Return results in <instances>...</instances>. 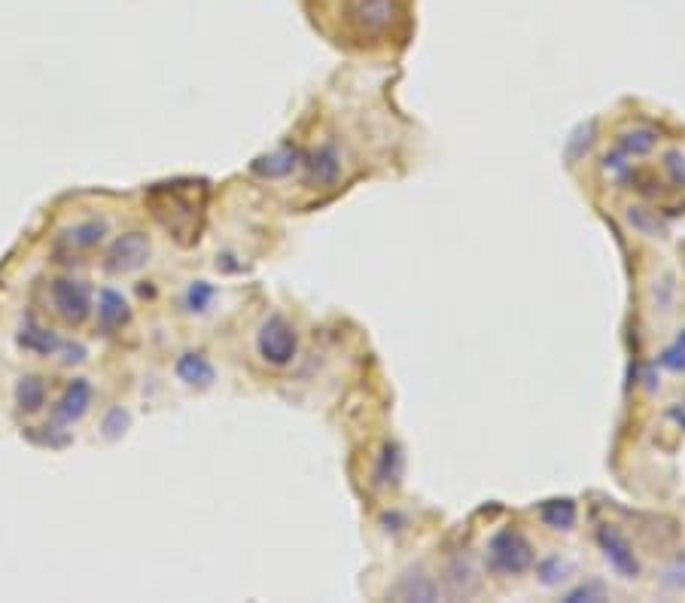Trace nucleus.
Instances as JSON below:
<instances>
[{"instance_id": "obj_1", "label": "nucleus", "mask_w": 685, "mask_h": 603, "mask_svg": "<svg viewBox=\"0 0 685 603\" xmlns=\"http://www.w3.org/2000/svg\"><path fill=\"white\" fill-rule=\"evenodd\" d=\"M204 189L201 180H174V183H159L150 189L147 201L153 208V217L183 244L195 241L201 232L204 220Z\"/></svg>"}, {"instance_id": "obj_2", "label": "nucleus", "mask_w": 685, "mask_h": 603, "mask_svg": "<svg viewBox=\"0 0 685 603\" xmlns=\"http://www.w3.org/2000/svg\"><path fill=\"white\" fill-rule=\"evenodd\" d=\"M256 354L262 357V363L284 369L296 360L299 354V332L296 326L284 317V314H268L259 323L256 332Z\"/></svg>"}, {"instance_id": "obj_3", "label": "nucleus", "mask_w": 685, "mask_h": 603, "mask_svg": "<svg viewBox=\"0 0 685 603\" xmlns=\"http://www.w3.org/2000/svg\"><path fill=\"white\" fill-rule=\"evenodd\" d=\"M485 561L500 576H521L533 567V546L521 530H497L488 540Z\"/></svg>"}, {"instance_id": "obj_4", "label": "nucleus", "mask_w": 685, "mask_h": 603, "mask_svg": "<svg viewBox=\"0 0 685 603\" xmlns=\"http://www.w3.org/2000/svg\"><path fill=\"white\" fill-rule=\"evenodd\" d=\"M49 302L64 326H83L92 314V287L80 278H55L49 284Z\"/></svg>"}, {"instance_id": "obj_5", "label": "nucleus", "mask_w": 685, "mask_h": 603, "mask_svg": "<svg viewBox=\"0 0 685 603\" xmlns=\"http://www.w3.org/2000/svg\"><path fill=\"white\" fill-rule=\"evenodd\" d=\"M399 0H345V19L360 37H381L399 19Z\"/></svg>"}, {"instance_id": "obj_6", "label": "nucleus", "mask_w": 685, "mask_h": 603, "mask_svg": "<svg viewBox=\"0 0 685 603\" xmlns=\"http://www.w3.org/2000/svg\"><path fill=\"white\" fill-rule=\"evenodd\" d=\"M150 253H153V244L144 232H125L110 244V250L104 256V272L113 278L134 275L150 262Z\"/></svg>"}, {"instance_id": "obj_7", "label": "nucleus", "mask_w": 685, "mask_h": 603, "mask_svg": "<svg viewBox=\"0 0 685 603\" xmlns=\"http://www.w3.org/2000/svg\"><path fill=\"white\" fill-rule=\"evenodd\" d=\"M597 546H600L606 564L619 576H625V579H637L640 576V561H637L634 546L628 543V536L622 530H615L612 524L597 527Z\"/></svg>"}, {"instance_id": "obj_8", "label": "nucleus", "mask_w": 685, "mask_h": 603, "mask_svg": "<svg viewBox=\"0 0 685 603\" xmlns=\"http://www.w3.org/2000/svg\"><path fill=\"white\" fill-rule=\"evenodd\" d=\"M89 406H92V384L86 378H77L67 384V390L55 402L52 418H55V424H74L89 412Z\"/></svg>"}, {"instance_id": "obj_9", "label": "nucleus", "mask_w": 685, "mask_h": 603, "mask_svg": "<svg viewBox=\"0 0 685 603\" xmlns=\"http://www.w3.org/2000/svg\"><path fill=\"white\" fill-rule=\"evenodd\" d=\"M305 171L308 180L317 186H332L341 174V156L335 150V144H320L317 150H311L305 156Z\"/></svg>"}, {"instance_id": "obj_10", "label": "nucleus", "mask_w": 685, "mask_h": 603, "mask_svg": "<svg viewBox=\"0 0 685 603\" xmlns=\"http://www.w3.org/2000/svg\"><path fill=\"white\" fill-rule=\"evenodd\" d=\"M174 372H177V378H180L183 384L198 387V390L211 387V384H214V378H217L214 363H211L208 357H204V354H195V351L180 354V357H177V363H174Z\"/></svg>"}, {"instance_id": "obj_11", "label": "nucleus", "mask_w": 685, "mask_h": 603, "mask_svg": "<svg viewBox=\"0 0 685 603\" xmlns=\"http://www.w3.org/2000/svg\"><path fill=\"white\" fill-rule=\"evenodd\" d=\"M131 317V308H128V299L119 293V290H101L98 296V323L104 332H116L128 323Z\"/></svg>"}, {"instance_id": "obj_12", "label": "nucleus", "mask_w": 685, "mask_h": 603, "mask_svg": "<svg viewBox=\"0 0 685 603\" xmlns=\"http://www.w3.org/2000/svg\"><path fill=\"white\" fill-rule=\"evenodd\" d=\"M299 159H302V153H299L296 147L284 144L281 150H274V153H268V156H259V159L253 162V171H256L259 177H268V180H274V177H287V174L296 171Z\"/></svg>"}, {"instance_id": "obj_13", "label": "nucleus", "mask_w": 685, "mask_h": 603, "mask_svg": "<svg viewBox=\"0 0 685 603\" xmlns=\"http://www.w3.org/2000/svg\"><path fill=\"white\" fill-rule=\"evenodd\" d=\"M405 473V457H402V448L387 442L384 451L378 454V466H375V485L378 488H387V485H399Z\"/></svg>"}, {"instance_id": "obj_14", "label": "nucleus", "mask_w": 685, "mask_h": 603, "mask_svg": "<svg viewBox=\"0 0 685 603\" xmlns=\"http://www.w3.org/2000/svg\"><path fill=\"white\" fill-rule=\"evenodd\" d=\"M104 235H107V226L101 220H83L61 235V244H67L71 250H95L104 241Z\"/></svg>"}, {"instance_id": "obj_15", "label": "nucleus", "mask_w": 685, "mask_h": 603, "mask_svg": "<svg viewBox=\"0 0 685 603\" xmlns=\"http://www.w3.org/2000/svg\"><path fill=\"white\" fill-rule=\"evenodd\" d=\"M658 147V131L649 125H634L628 131L619 134V150L631 159V156H649Z\"/></svg>"}, {"instance_id": "obj_16", "label": "nucleus", "mask_w": 685, "mask_h": 603, "mask_svg": "<svg viewBox=\"0 0 685 603\" xmlns=\"http://www.w3.org/2000/svg\"><path fill=\"white\" fill-rule=\"evenodd\" d=\"M393 597L402 600H436L439 597V585L427 576V573H405L399 579V585L393 588Z\"/></svg>"}, {"instance_id": "obj_17", "label": "nucleus", "mask_w": 685, "mask_h": 603, "mask_svg": "<svg viewBox=\"0 0 685 603\" xmlns=\"http://www.w3.org/2000/svg\"><path fill=\"white\" fill-rule=\"evenodd\" d=\"M19 342L25 351L31 354H40V357H52L55 351H61V342L55 339V335L43 326H37L34 320H25L22 326V335H19Z\"/></svg>"}, {"instance_id": "obj_18", "label": "nucleus", "mask_w": 685, "mask_h": 603, "mask_svg": "<svg viewBox=\"0 0 685 603\" xmlns=\"http://www.w3.org/2000/svg\"><path fill=\"white\" fill-rule=\"evenodd\" d=\"M46 393H49V387H46V381H43L40 375H25V378L19 381V387H16V402H19V409H22L25 415H37V412L46 406Z\"/></svg>"}, {"instance_id": "obj_19", "label": "nucleus", "mask_w": 685, "mask_h": 603, "mask_svg": "<svg viewBox=\"0 0 685 603\" xmlns=\"http://www.w3.org/2000/svg\"><path fill=\"white\" fill-rule=\"evenodd\" d=\"M539 518L552 530H573L576 524V503L573 500H548L539 506Z\"/></svg>"}, {"instance_id": "obj_20", "label": "nucleus", "mask_w": 685, "mask_h": 603, "mask_svg": "<svg viewBox=\"0 0 685 603\" xmlns=\"http://www.w3.org/2000/svg\"><path fill=\"white\" fill-rule=\"evenodd\" d=\"M214 287L208 284V281H195V284H189V290H186V296H183V308L189 311V314H204L211 308V302H214Z\"/></svg>"}, {"instance_id": "obj_21", "label": "nucleus", "mask_w": 685, "mask_h": 603, "mask_svg": "<svg viewBox=\"0 0 685 603\" xmlns=\"http://www.w3.org/2000/svg\"><path fill=\"white\" fill-rule=\"evenodd\" d=\"M658 366H664L667 372H676V375L685 372V329L658 354Z\"/></svg>"}, {"instance_id": "obj_22", "label": "nucleus", "mask_w": 685, "mask_h": 603, "mask_svg": "<svg viewBox=\"0 0 685 603\" xmlns=\"http://www.w3.org/2000/svg\"><path fill=\"white\" fill-rule=\"evenodd\" d=\"M567 573H570V567H567L561 558H548L545 564H539V576H542L545 585H558V582H564Z\"/></svg>"}, {"instance_id": "obj_23", "label": "nucleus", "mask_w": 685, "mask_h": 603, "mask_svg": "<svg viewBox=\"0 0 685 603\" xmlns=\"http://www.w3.org/2000/svg\"><path fill=\"white\" fill-rule=\"evenodd\" d=\"M664 171L676 186H685V153L682 150H667L664 153Z\"/></svg>"}, {"instance_id": "obj_24", "label": "nucleus", "mask_w": 685, "mask_h": 603, "mask_svg": "<svg viewBox=\"0 0 685 603\" xmlns=\"http://www.w3.org/2000/svg\"><path fill=\"white\" fill-rule=\"evenodd\" d=\"M606 594H603V588H597V585H579L576 591H570L567 594V600H603Z\"/></svg>"}, {"instance_id": "obj_25", "label": "nucleus", "mask_w": 685, "mask_h": 603, "mask_svg": "<svg viewBox=\"0 0 685 603\" xmlns=\"http://www.w3.org/2000/svg\"><path fill=\"white\" fill-rule=\"evenodd\" d=\"M667 415H670V421H673L679 430H685V402H673V406L667 409Z\"/></svg>"}]
</instances>
